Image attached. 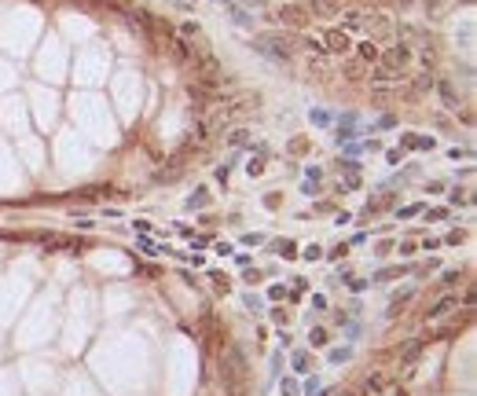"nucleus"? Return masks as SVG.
Returning a JSON list of instances; mask_svg holds the SVG:
<instances>
[{
    "mask_svg": "<svg viewBox=\"0 0 477 396\" xmlns=\"http://www.w3.org/2000/svg\"><path fill=\"white\" fill-rule=\"evenodd\" d=\"M375 77L378 81H389V77H400L408 66H411V48L408 44H396V48H389V52H378V62H375Z\"/></svg>",
    "mask_w": 477,
    "mask_h": 396,
    "instance_id": "f257e3e1",
    "label": "nucleus"
},
{
    "mask_svg": "<svg viewBox=\"0 0 477 396\" xmlns=\"http://www.w3.org/2000/svg\"><path fill=\"white\" fill-rule=\"evenodd\" d=\"M437 139L433 136H422V132H404L400 136V151H433Z\"/></svg>",
    "mask_w": 477,
    "mask_h": 396,
    "instance_id": "f03ea898",
    "label": "nucleus"
},
{
    "mask_svg": "<svg viewBox=\"0 0 477 396\" xmlns=\"http://www.w3.org/2000/svg\"><path fill=\"white\" fill-rule=\"evenodd\" d=\"M323 52L345 55V52H349V37H345V29H327V44H323Z\"/></svg>",
    "mask_w": 477,
    "mask_h": 396,
    "instance_id": "7ed1b4c3",
    "label": "nucleus"
},
{
    "mask_svg": "<svg viewBox=\"0 0 477 396\" xmlns=\"http://www.w3.org/2000/svg\"><path fill=\"white\" fill-rule=\"evenodd\" d=\"M404 272H411V264H400V268H382V272H375V279H371V282H389V279H396V275H404Z\"/></svg>",
    "mask_w": 477,
    "mask_h": 396,
    "instance_id": "20e7f679",
    "label": "nucleus"
},
{
    "mask_svg": "<svg viewBox=\"0 0 477 396\" xmlns=\"http://www.w3.org/2000/svg\"><path fill=\"white\" fill-rule=\"evenodd\" d=\"M356 52H360V59L367 62V66H375V62H378V48H375V44H356Z\"/></svg>",
    "mask_w": 477,
    "mask_h": 396,
    "instance_id": "39448f33",
    "label": "nucleus"
},
{
    "mask_svg": "<svg viewBox=\"0 0 477 396\" xmlns=\"http://www.w3.org/2000/svg\"><path fill=\"white\" fill-rule=\"evenodd\" d=\"M448 308H455V297H444L441 305H433V308L426 312V319H437V315H444V312H448Z\"/></svg>",
    "mask_w": 477,
    "mask_h": 396,
    "instance_id": "423d86ee",
    "label": "nucleus"
},
{
    "mask_svg": "<svg viewBox=\"0 0 477 396\" xmlns=\"http://www.w3.org/2000/svg\"><path fill=\"white\" fill-rule=\"evenodd\" d=\"M140 249H143V253H151V257H162V253H169L165 246H158V242H151V239H143V235H140Z\"/></svg>",
    "mask_w": 477,
    "mask_h": 396,
    "instance_id": "0eeeda50",
    "label": "nucleus"
},
{
    "mask_svg": "<svg viewBox=\"0 0 477 396\" xmlns=\"http://www.w3.org/2000/svg\"><path fill=\"white\" fill-rule=\"evenodd\" d=\"M309 367H312L309 352H294V371H298V374H309Z\"/></svg>",
    "mask_w": 477,
    "mask_h": 396,
    "instance_id": "6e6552de",
    "label": "nucleus"
},
{
    "mask_svg": "<svg viewBox=\"0 0 477 396\" xmlns=\"http://www.w3.org/2000/svg\"><path fill=\"white\" fill-rule=\"evenodd\" d=\"M463 242H466V231L463 228H455V231L444 235V246H463Z\"/></svg>",
    "mask_w": 477,
    "mask_h": 396,
    "instance_id": "1a4fd4ad",
    "label": "nucleus"
},
{
    "mask_svg": "<svg viewBox=\"0 0 477 396\" xmlns=\"http://www.w3.org/2000/svg\"><path fill=\"white\" fill-rule=\"evenodd\" d=\"M422 213V202H415V205H404V209H396V220H411V217H419Z\"/></svg>",
    "mask_w": 477,
    "mask_h": 396,
    "instance_id": "9d476101",
    "label": "nucleus"
},
{
    "mask_svg": "<svg viewBox=\"0 0 477 396\" xmlns=\"http://www.w3.org/2000/svg\"><path fill=\"white\" fill-rule=\"evenodd\" d=\"M188 202H191V205H206V202H209V191H206V187H195Z\"/></svg>",
    "mask_w": 477,
    "mask_h": 396,
    "instance_id": "9b49d317",
    "label": "nucleus"
},
{
    "mask_svg": "<svg viewBox=\"0 0 477 396\" xmlns=\"http://www.w3.org/2000/svg\"><path fill=\"white\" fill-rule=\"evenodd\" d=\"M228 143H232V147H239V143H250V132H246V129H235L232 136H228Z\"/></svg>",
    "mask_w": 477,
    "mask_h": 396,
    "instance_id": "f8f14e48",
    "label": "nucleus"
},
{
    "mask_svg": "<svg viewBox=\"0 0 477 396\" xmlns=\"http://www.w3.org/2000/svg\"><path fill=\"white\" fill-rule=\"evenodd\" d=\"M305 151H309V139H305V136L290 139V154H305Z\"/></svg>",
    "mask_w": 477,
    "mask_h": 396,
    "instance_id": "ddd939ff",
    "label": "nucleus"
},
{
    "mask_svg": "<svg viewBox=\"0 0 477 396\" xmlns=\"http://www.w3.org/2000/svg\"><path fill=\"white\" fill-rule=\"evenodd\" d=\"M301 389H305V396L319 392V378H316V374H309V378H305V385H301Z\"/></svg>",
    "mask_w": 477,
    "mask_h": 396,
    "instance_id": "4468645a",
    "label": "nucleus"
},
{
    "mask_svg": "<svg viewBox=\"0 0 477 396\" xmlns=\"http://www.w3.org/2000/svg\"><path fill=\"white\" fill-rule=\"evenodd\" d=\"M283 294H286V286L283 282H275V286H268V301L275 305V301H283Z\"/></svg>",
    "mask_w": 477,
    "mask_h": 396,
    "instance_id": "2eb2a0df",
    "label": "nucleus"
},
{
    "mask_svg": "<svg viewBox=\"0 0 477 396\" xmlns=\"http://www.w3.org/2000/svg\"><path fill=\"white\" fill-rule=\"evenodd\" d=\"M283 396H301V389H298L294 378H283Z\"/></svg>",
    "mask_w": 477,
    "mask_h": 396,
    "instance_id": "dca6fc26",
    "label": "nucleus"
},
{
    "mask_svg": "<svg viewBox=\"0 0 477 396\" xmlns=\"http://www.w3.org/2000/svg\"><path fill=\"white\" fill-rule=\"evenodd\" d=\"M246 172H250V176H261V172H265V158H253V162L246 165Z\"/></svg>",
    "mask_w": 477,
    "mask_h": 396,
    "instance_id": "f3484780",
    "label": "nucleus"
},
{
    "mask_svg": "<svg viewBox=\"0 0 477 396\" xmlns=\"http://www.w3.org/2000/svg\"><path fill=\"white\" fill-rule=\"evenodd\" d=\"M448 202H452V205H466V202H470V195H466V191H459V187H455V191L448 195Z\"/></svg>",
    "mask_w": 477,
    "mask_h": 396,
    "instance_id": "a211bd4d",
    "label": "nucleus"
},
{
    "mask_svg": "<svg viewBox=\"0 0 477 396\" xmlns=\"http://www.w3.org/2000/svg\"><path fill=\"white\" fill-rule=\"evenodd\" d=\"M301 257H305V261H319V257H323V249H319V246H305V249H301Z\"/></svg>",
    "mask_w": 477,
    "mask_h": 396,
    "instance_id": "6ab92c4d",
    "label": "nucleus"
},
{
    "mask_svg": "<svg viewBox=\"0 0 477 396\" xmlns=\"http://www.w3.org/2000/svg\"><path fill=\"white\" fill-rule=\"evenodd\" d=\"M327 359H331V363H345V359H349V348H331Z\"/></svg>",
    "mask_w": 477,
    "mask_h": 396,
    "instance_id": "aec40b11",
    "label": "nucleus"
},
{
    "mask_svg": "<svg viewBox=\"0 0 477 396\" xmlns=\"http://www.w3.org/2000/svg\"><path fill=\"white\" fill-rule=\"evenodd\" d=\"M312 121H316V125H331V114H327V110H319V106H316V110H312Z\"/></svg>",
    "mask_w": 477,
    "mask_h": 396,
    "instance_id": "412c9836",
    "label": "nucleus"
},
{
    "mask_svg": "<svg viewBox=\"0 0 477 396\" xmlns=\"http://www.w3.org/2000/svg\"><path fill=\"white\" fill-rule=\"evenodd\" d=\"M228 172H232V165H221L217 172H213V176H217V184H221V187H228Z\"/></svg>",
    "mask_w": 477,
    "mask_h": 396,
    "instance_id": "4be33fe9",
    "label": "nucleus"
},
{
    "mask_svg": "<svg viewBox=\"0 0 477 396\" xmlns=\"http://www.w3.org/2000/svg\"><path fill=\"white\" fill-rule=\"evenodd\" d=\"M452 217V209H429L426 213V220H448Z\"/></svg>",
    "mask_w": 477,
    "mask_h": 396,
    "instance_id": "5701e85b",
    "label": "nucleus"
},
{
    "mask_svg": "<svg viewBox=\"0 0 477 396\" xmlns=\"http://www.w3.org/2000/svg\"><path fill=\"white\" fill-rule=\"evenodd\" d=\"M242 246H265V235H242Z\"/></svg>",
    "mask_w": 477,
    "mask_h": 396,
    "instance_id": "b1692460",
    "label": "nucleus"
},
{
    "mask_svg": "<svg viewBox=\"0 0 477 396\" xmlns=\"http://www.w3.org/2000/svg\"><path fill=\"white\" fill-rule=\"evenodd\" d=\"M132 228H136V231H140V235H147V231H155V228H151V224H147V220H132Z\"/></svg>",
    "mask_w": 477,
    "mask_h": 396,
    "instance_id": "393cba45",
    "label": "nucleus"
},
{
    "mask_svg": "<svg viewBox=\"0 0 477 396\" xmlns=\"http://www.w3.org/2000/svg\"><path fill=\"white\" fill-rule=\"evenodd\" d=\"M400 158H404V151H386V162H389V165H396Z\"/></svg>",
    "mask_w": 477,
    "mask_h": 396,
    "instance_id": "a878e982",
    "label": "nucleus"
},
{
    "mask_svg": "<svg viewBox=\"0 0 477 396\" xmlns=\"http://www.w3.org/2000/svg\"><path fill=\"white\" fill-rule=\"evenodd\" d=\"M448 158H455V162H459V158H470V151H459V147H452V151H448Z\"/></svg>",
    "mask_w": 477,
    "mask_h": 396,
    "instance_id": "bb28decb",
    "label": "nucleus"
},
{
    "mask_svg": "<svg viewBox=\"0 0 477 396\" xmlns=\"http://www.w3.org/2000/svg\"><path fill=\"white\" fill-rule=\"evenodd\" d=\"M312 396H334V392H331V389H327V392H312Z\"/></svg>",
    "mask_w": 477,
    "mask_h": 396,
    "instance_id": "cd10ccee",
    "label": "nucleus"
},
{
    "mask_svg": "<svg viewBox=\"0 0 477 396\" xmlns=\"http://www.w3.org/2000/svg\"><path fill=\"white\" fill-rule=\"evenodd\" d=\"M221 4H224V0H221Z\"/></svg>",
    "mask_w": 477,
    "mask_h": 396,
    "instance_id": "c85d7f7f",
    "label": "nucleus"
}]
</instances>
